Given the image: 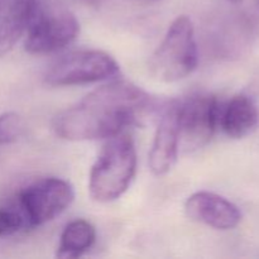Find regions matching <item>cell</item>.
<instances>
[{"mask_svg":"<svg viewBox=\"0 0 259 259\" xmlns=\"http://www.w3.org/2000/svg\"><path fill=\"white\" fill-rule=\"evenodd\" d=\"M220 104L215 96L194 95L180 103V146L195 151L211 141L220 120Z\"/></svg>","mask_w":259,"mask_h":259,"instance_id":"cell-7","label":"cell"},{"mask_svg":"<svg viewBox=\"0 0 259 259\" xmlns=\"http://www.w3.org/2000/svg\"><path fill=\"white\" fill-rule=\"evenodd\" d=\"M189 218L218 230H232L242 222V211L232 201L209 191L191 195L185 204Z\"/></svg>","mask_w":259,"mask_h":259,"instance_id":"cell-9","label":"cell"},{"mask_svg":"<svg viewBox=\"0 0 259 259\" xmlns=\"http://www.w3.org/2000/svg\"><path fill=\"white\" fill-rule=\"evenodd\" d=\"M199 63L194 23L187 15L172 22L161 45L149 60V71L154 78L175 82L191 75Z\"/></svg>","mask_w":259,"mask_h":259,"instance_id":"cell-3","label":"cell"},{"mask_svg":"<svg viewBox=\"0 0 259 259\" xmlns=\"http://www.w3.org/2000/svg\"><path fill=\"white\" fill-rule=\"evenodd\" d=\"M23 129L22 119L15 113L0 115V146L12 143L19 137Z\"/></svg>","mask_w":259,"mask_h":259,"instance_id":"cell-13","label":"cell"},{"mask_svg":"<svg viewBox=\"0 0 259 259\" xmlns=\"http://www.w3.org/2000/svg\"><path fill=\"white\" fill-rule=\"evenodd\" d=\"M180 147V103L174 101L162 114L149 152V167L156 176H163L174 168Z\"/></svg>","mask_w":259,"mask_h":259,"instance_id":"cell-8","label":"cell"},{"mask_svg":"<svg viewBox=\"0 0 259 259\" xmlns=\"http://www.w3.org/2000/svg\"><path fill=\"white\" fill-rule=\"evenodd\" d=\"M85 2L90 3V4H95V0H85Z\"/></svg>","mask_w":259,"mask_h":259,"instance_id":"cell-16","label":"cell"},{"mask_svg":"<svg viewBox=\"0 0 259 259\" xmlns=\"http://www.w3.org/2000/svg\"><path fill=\"white\" fill-rule=\"evenodd\" d=\"M78 33L80 24L72 13L39 5L27 30L25 51L32 55L56 52L71 45Z\"/></svg>","mask_w":259,"mask_h":259,"instance_id":"cell-6","label":"cell"},{"mask_svg":"<svg viewBox=\"0 0 259 259\" xmlns=\"http://www.w3.org/2000/svg\"><path fill=\"white\" fill-rule=\"evenodd\" d=\"M152 108L153 99L143 89L129 81L115 80L61 111L53 120V131L66 141L108 139L141 123Z\"/></svg>","mask_w":259,"mask_h":259,"instance_id":"cell-1","label":"cell"},{"mask_svg":"<svg viewBox=\"0 0 259 259\" xmlns=\"http://www.w3.org/2000/svg\"><path fill=\"white\" fill-rule=\"evenodd\" d=\"M96 240V230L91 223L83 219L68 223L61 234L57 257L62 259L78 258L88 252Z\"/></svg>","mask_w":259,"mask_h":259,"instance_id":"cell-12","label":"cell"},{"mask_svg":"<svg viewBox=\"0 0 259 259\" xmlns=\"http://www.w3.org/2000/svg\"><path fill=\"white\" fill-rule=\"evenodd\" d=\"M39 5V0H12L0 19V57L9 53L27 33Z\"/></svg>","mask_w":259,"mask_h":259,"instance_id":"cell-11","label":"cell"},{"mask_svg":"<svg viewBox=\"0 0 259 259\" xmlns=\"http://www.w3.org/2000/svg\"><path fill=\"white\" fill-rule=\"evenodd\" d=\"M147 2H157V0H147Z\"/></svg>","mask_w":259,"mask_h":259,"instance_id":"cell-18","label":"cell"},{"mask_svg":"<svg viewBox=\"0 0 259 259\" xmlns=\"http://www.w3.org/2000/svg\"><path fill=\"white\" fill-rule=\"evenodd\" d=\"M119 73V65L110 55L98 50H83L62 56L45 75L50 86H73L108 80Z\"/></svg>","mask_w":259,"mask_h":259,"instance_id":"cell-4","label":"cell"},{"mask_svg":"<svg viewBox=\"0 0 259 259\" xmlns=\"http://www.w3.org/2000/svg\"><path fill=\"white\" fill-rule=\"evenodd\" d=\"M137 172V151L133 139L125 133L108 138L93 164L89 191L98 202H111L123 196Z\"/></svg>","mask_w":259,"mask_h":259,"instance_id":"cell-2","label":"cell"},{"mask_svg":"<svg viewBox=\"0 0 259 259\" xmlns=\"http://www.w3.org/2000/svg\"><path fill=\"white\" fill-rule=\"evenodd\" d=\"M228 2L233 3V4H238V3H242L243 0H228Z\"/></svg>","mask_w":259,"mask_h":259,"instance_id":"cell-15","label":"cell"},{"mask_svg":"<svg viewBox=\"0 0 259 259\" xmlns=\"http://www.w3.org/2000/svg\"><path fill=\"white\" fill-rule=\"evenodd\" d=\"M75 199L72 186L57 177H48L29 185L18 195V206L25 228L46 224L62 214Z\"/></svg>","mask_w":259,"mask_h":259,"instance_id":"cell-5","label":"cell"},{"mask_svg":"<svg viewBox=\"0 0 259 259\" xmlns=\"http://www.w3.org/2000/svg\"><path fill=\"white\" fill-rule=\"evenodd\" d=\"M3 2H4V0H0V8H2V4H3Z\"/></svg>","mask_w":259,"mask_h":259,"instance_id":"cell-17","label":"cell"},{"mask_svg":"<svg viewBox=\"0 0 259 259\" xmlns=\"http://www.w3.org/2000/svg\"><path fill=\"white\" fill-rule=\"evenodd\" d=\"M259 124V111L247 95H235L220 111L219 125L229 138L242 139L252 134Z\"/></svg>","mask_w":259,"mask_h":259,"instance_id":"cell-10","label":"cell"},{"mask_svg":"<svg viewBox=\"0 0 259 259\" xmlns=\"http://www.w3.org/2000/svg\"><path fill=\"white\" fill-rule=\"evenodd\" d=\"M22 228H25V222L19 210L0 207V238L14 234Z\"/></svg>","mask_w":259,"mask_h":259,"instance_id":"cell-14","label":"cell"}]
</instances>
